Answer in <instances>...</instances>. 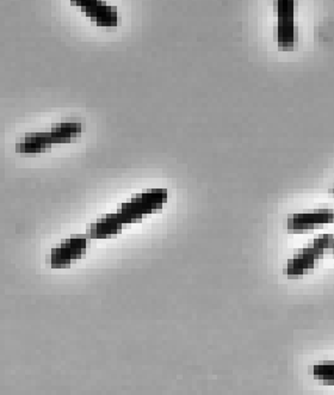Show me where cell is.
Returning <instances> with one entry per match:
<instances>
[{
	"mask_svg": "<svg viewBox=\"0 0 334 395\" xmlns=\"http://www.w3.org/2000/svg\"><path fill=\"white\" fill-rule=\"evenodd\" d=\"M313 374L318 379L325 380L328 384L330 381V384H332V381H333V362H325L321 365H316Z\"/></svg>",
	"mask_w": 334,
	"mask_h": 395,
	"instance_id": "30bf717a",
	"label": "cell"
},
{
	"mask_svg": "<svg viewBox=\"0 0 334 395\" xmlns=\"http://www.w3.org/2000/svg\"><path fill=\"white\" fill-rule=\"evenodd\" d=\"M87 247V238L82 235L69 238L52 251L49 256V264L54 269L68 267L74 260H80L85 256Z\"/></svg>",
	"mask_w": 334,
	"mask_h": 395,
	"instance_id": "277c9868",
	"label": "cell"
},
{
	"mask_svg": "<svg viewBox=\"0 0 334 395\" xmlns=\"http://www.w3.org/2000/svg\"><path fill=\"white\" fill-rule=\"evenodd\" d=\"M123 226V223L121 222L120 218H117L116 214H109L89 227L87 235L90 239H106L120 233Z\"/></svg>",
	"mask_w": 334,
	"mask_h": 395,
	"instance_id": "52a82bcc",
	"label": "cell"
},
{
	"mask_svg": "<svg viewBox=\"0 0 334 395\" xmlns=\"http://www.w3.org/2000/svg\"><path fill=\"white\" fill-rule=\"evenodd\" d=\"M294 6L295 3L289 0H281L274 3V10L277 12V38L279 48L291 49L296 43L297 29L294 23Z\"/></svg>",
	"mask_w": 334,
	"mask_h": 395,
	"instance_id": "3957f363",
	"label": "cell"
},
{
	"mask_svg": "<svg viewBox=\"0 0 334 395\" xmlns=\"http://www.w3.org/2000/svg\"><path fill=\"white\" fill-rule=\"evenodd\" d=\"M53 146V141L49 133H35L27 134L22 141L16 145V152L23 155H34L48 151Z\"/></svg>",
	"mask_w": 334,
	"mask_h": 395,
	"instance_id": "ba28073f",
	"label": "cell"
},
{
	"mask_svg": "<svg viewBox=\"0 0 334 395\" xmlns=\"http://www.w3.org/2000/svg\"><path fill=\"white\" fill-rule=\"evenodd\" d=\"M333 249V234H323L316 238L312 244L295 253L286 267V274L289 279H299L308 271L316 267V262L321 260L325 253Z\"/></svg>",
	"mask_w": 334,
	"mask_h": 395,
	"instance_id": "6da1fadb",
	"label": "cell"
},
{
	"mask_svg": "<svg viewBox=\"0 0 334 395\" xmlns=\"http://www.w3.org/2000/svg\"><path fill=\"white\" fill-rule=\"evenodd\" d=\"M73 5L80 6L87 12V17L94 19L98 26L101 27H113L117 26L118 16L116 8L108 6L101 1H73Z\"/></svg>",
	"mask_w": 334,
	"mask_h": 395,
	"instance_id": "8992f818",
	"label": "cell"
},
{
	"mask_svg": "<svg viewBox=\"0 0 334 395\" xmlns=\"http://www.w3.org/2000/svg\"><path fill=\"white\" fill-rule=\"evenodd\" d=\"M167 200V191L164 189H153L135 196L132 201L123 204L118 208L116 215L123 225L135 223L143 220L146 215L158 211Z\"/></svg>",
	"mask_w": 334,
	"mask_h": 395,
	"instance_id": "7a4b0ae2",
	"label": "cell"
},
{
	"mask_svg": "<svg viewBox=\"0 0 334 395\" xmlns=\"http://www.w3.org/2000/svg\"><path fill=\"white\" fill-rule=\"evenodd\" d=\"M84 130L85 125L82 122H64L54 126L49 134L53 143H67L73 141Z\"/></svg>",
	"mask_w": 334,
	"mask_h": 395,
	"instance_id": "9c48e42d",
	"label": "cell"
},
{
	"mask_svg": "<svg viewBox=\"0 0 334 395\" xmlns=\"http://www.w3.org/2000/svg\"><path fill=\"white\" fill-rule=\"evenodd\" d=\"M333 221V209H316L295 214L288 218L290 233H308Z\"/></svg>",
	"mask_w": 334,
	"mask_h": 395,
	"instance_id": "5b68a950",
	"label": "cell"
}]
</instances>
